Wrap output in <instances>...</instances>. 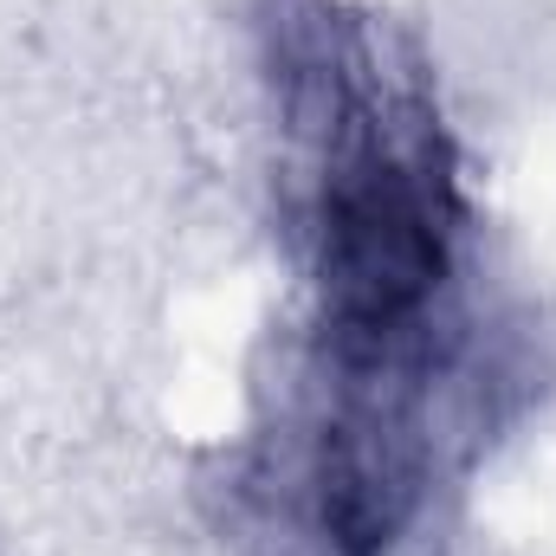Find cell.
<instances>
[{
    "label": "cell",
    "mask_w": 556,
    "mask_h": 556,
    "mask_svg": "<svg viewBox=\"0 0 556 556\" xmlns=\"http://www.w3.org/2000/svg\"><path fill=\"white\" fill-rule=\"evenodd\" d=\"M330 273L350 317H395L402 304H415L440 273V247L415 188H402L395 175L350 188L330 227Z\"/></svg>",
    "instance_id": "1"
}]
</instances>
